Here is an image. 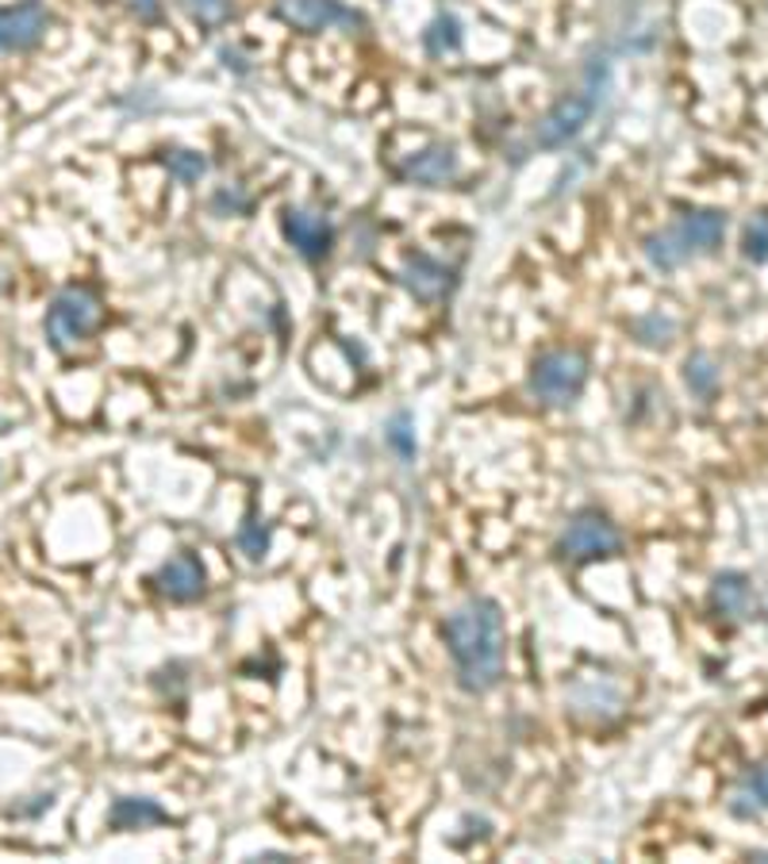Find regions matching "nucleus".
Here are the masks:
<instances>
[{
    "instance_id": "obj_1",
    "label": "nucleus",
    "mask_w": 768,
    "mask_h": 864,
    "mask_svg": "<svg viewBox=\"0 0 768 864\" xmlns=\"http://www.w3.org/2000/svg\"><path fill=\"white\" fill-rule=\"evenodd\" d=\"M446 645L457 669V684L473 695H484L504 676V615L488 595L465 600L446 619Z\"/></svg>"
},
{
    "instance_id": "obj_2",
    "label": "nucleus",
    "mask_w": 768,
    "mask_h": 864,
    "mask_svg": "<svg viewBox=\"0 0 768 864\" xmlns=\"http://www.w3.org/2000/svg\"><path fill=\"white\" fill-rule=\"evenodd\" d=\"M726 215L699 208V212H684L669 231L646 239V258L657 270H676V265L691 262V258L715 254L722 247Z\"/></svg>"
},
{
    "instance_id": "obj_3",
    "label": "nucleus",
    "mask_w": 768,
    "mask_h": 864,
    "mask_svg": "<svg viewBox=\"0 0 768 864\" xmlns=\"http://www.w3.org/2000/svg\"><path fill=\"white\" fill-rule=\"evenodd\" d=\"M100 319H104V308H100V297L93 289H81V284H70V289H62L54 300H50L47 308V339L50 346L58 350V354H65V350H73L81 339H89V334L100 326Z\"/></svg>"
},
{
    "instance_id": "obj_4",
    "label": "nucleus",
    "mask_w": 768,
    "mask_h": 864,
    "mask_svg": "<svg viewBox=\"0 0 768 864\" xmlns=\"http://www.w3.org/2000/svg\"><path fill=\"white\" fill-rule=\"evenodd\" d=\"M588 384V358L580 350H549L530 365L534 400L549 408H569Z\"/></svg>"
},
{
    "instance_id": "obj_5",
    "label": "nucleus",
    "mask_w": 768,
    "mask_h": 864,
    "mask_svg": "<svg viewBox=\"0 0 768 864\" xmlns=\"http://www.w3.org/2000/svg\"><path fill=\"white\" fill-rule=\"evenodd\" d=\"M604 86H607V66L592 62L588 73H584V92H569V97H562L546 112V120L538 123V147H562V142H569L576 131L588 123L592 108H596V97Z\"/></svg>"
},
{
    "instance_id": "obj_6",
    "label": "nucleus",
    "mask_w": 768,
    "mask_h": 864,
    "mask_svg": "<svg viewBox=\"0 0 768 864\" xmlns=\"http://www.w3.org/2000/svg\"><path fill=\"white\" fill-rule=\"evenodd\" d=\"M557 550H562V557H569V561L615 557V553L623 550V534L607 515L584 508L569 519V526H565V534H562V546Z\"/></svg>"
},
{
    "instance_id": "obj_7",
    "label": "nucleus",
    "mask_w": 768,
    "mask_h": 864,
    "mask_svg": "<svg viewBox=\"0 0 768 864\" xmlns=\"http://www.w3.org/2000/svg\"><path fill=\"white\" fill-rule=\"evenodd\" d=\"M50 28V12L43 0H20L0 8V54H20L39 47Z\"/></svg>"
},
{
    "instance_id": "obj_8",
    "label": "nucleus",
    "mask_w": 768,
    "mask_h": 864,
    "mask_svg": "<svg viewBox=\"0 0 768 864\" xmlns=\"http://www.w3.org/2000/svg\"><path fill=\"white\" fill-rule=\"evenodd\" d=\"M277 16L296 31H327V28H357V16L342 8L338 0H277Z\"/></svg>"
},
{
    "instance_id": "obj_9",
    "label": "nucleus",
    "mask_w": 768,
    "mask_h": 864,
    "mask_svg": "<svg viewBox=\"0 0 768 864\" xmlns=\"http://www.w3.org/2000/svg\"><path fill=\"white\" fill-rule=\"evenodd\" d=\"M158 592L165 595V600L173 603H192L204 595V565H200L192 553H178V557H170L162 569H158L154 576Z\"/></svg>"
},
{
    "instance_id": "obj_10",
    "label": "nucleus",
    "mask_w": 768,
    "mask_h": 864,
    "mask_svg": "<svg viewBox=\"0 0 768 864\" xmlns=\"http://www.w3.org/2000/svg\"><path fill=\"white\" fill-rule=\"evenodd\" d=\"M285 239L307 258V262H315V258H323L331 250V242H335V228L327 223V215L292 208V212H285Z\"/></svg>"
},
{
    "instance_id": "obj_11",
    "label": "nucleus",
    "mask_w": 768,
    "mask_h": 864,
    "mask_svg": "<svg viewBox=\"0 0 768 864\" xmlns=\"http://www.w3.org/2000/svg\"><path fill=\"white\" fill-rule=\"evenodd\" d=\"M569 703L576 715H592V719H612L623 711V687L612 676H584L580 684L569 692Z\"/></svg>"
},
{
    "instance_id": "obj_12",
    "label": "nucleus",
    "mask_w": 768,
    "mask_h": 864,
    "mask_svg": "<svg viewBox=\"0 0 768 864\" xmlns=\"http://www.w3.org/2000/svg\"><path fill=\"white\" fill-rule=\"evenodd\" d=\"M711 607L719 611L722 619H749L757 611V600H754V584H749L746 573H719L711 584Z\"/></svg>"
},
{
    "instance_id": "obj_13",
    "label": "nucleus",
    "mask_w": 768,
    "mask_h": 864,
    "mask_svg": "<svg viewBox=\"0 0 768 864\" xmlns=\"http://www.w3.org/2000/svg\"><path fill=\"white\" fill-rule=\"evenodd\" d=\"M404 284L420 300H442L449 292V284H454V273L427 254H412L404 265Z\"/></svg>"
},
{
    "instance_id": "obj_14",
    "label": "nucleus",
    "mask_w": 768,
    "mask_h": 864,
    "mask_svg": "<svg viewBox=\"0 0 768 864\" xmlns=\"http://www.w3.org/2000/svg\"><path fill=\"white\" fill-rule=\"evenodd\" d=\"M400 173H404L407 181H415V184L438 189V184L454 181L457 154H454V147H431V150H423V154H415L412 162H404V170H400Z\"/></svg>"
},
{
    "instance_id": "obj_15",
    "label": "nucleus",
    "mask_w": 768,
    "mask_h": 864,
    "mask_svg": "<svg viewBox=\"0 0 768 864\" xmlns=\"http://www.w3.org/2000/svg\"><path fill=\"white\" fill-rule=\"evenodd\" d=\"M108 822H112V830H143V826H154V822H165V811L158 807L154 800H135V795H123V800L112 803V811H108Z\"/></svg>"
},
{
    "instance_id": "obj_16",
    "label": "nucleus",
    "mask_w": 768,
    "mask_h": 864,
    "mask_svg": "<svg viewBox=\"0 0 768 864\" xmlns=\"http://www.w3.org/2000/svg\"><path fill=\"white\" fill-rule=\"evenodd\" d=\"M684 381H688V389L696 392V396H715V389H719V365L711 362L707 354H691L688 365H684Z\"/></svg>"
},
{
    "instance_id": "obj_17",
    "label": "nucleus",
    "mask_w": 768,
    "mask_h": 864,
    "mask_svg": "<svg viewBox=\"0 0 768 864\" xmlns=\"http://www.w3.org/2000/svg\"><path fill=\"white\" fill-rule=\"evenodd\" d=\"M673 319L665 315H646V319H634V339L641 342V346H654V350H665L673 342Z\"/></svg>"
},
{
    "instance_id": "obj_18",
    "label": "nucleus",
    "mask_w": 768,
    "mask_h": 864,
    "mask_svg": "<svg viewBox=\"0 0 768 864\" xmlns=\"http://www.w3.org/2000/svg\"><path fill=\"white\" fill-rule=\"evenodd\" d=\"M423 43H427L431 54H454V50L462 47V28H457L454 16H438V20L431 23Z\"/></svg>"
},
{
    "instance_id": "obj_19",
    "label": "nucleus",
    "mask_w": 768,
    "mask_h": 864,
    "mask_svg": "<svg viewBox=\"0 0 768 864\" xmlns=\"http://www.w3.org/2000/svg\"><path fill=\"white\" fill-rule=\"evenodd\" d=\"M741 254L749 262H768V212H757L754 220L746 223V234H741Z\"/></svg>"
},
{
    "instance_id": "obj_20",
    "label": "nucleus",
    "mask_w": 768,
    "mask_h": 864,
    "mask_svg": "<svg viewBox=\"0 0 768 864\" xmlns=\"http://www.w3.org/2000/svg\"><path fill=\"white\" fill-rule=\"evenodd\" d=\"M170 173L181 184H192V181H200L208 173V162L200 154H192V150H178V154L170 158Z\"/></svg>"
},
{
    "instance_id": "obj_21",
    "label": "nucleus",
    "mask_w": 768,
    "mask_h": 864,
    "mask_svg": "<svg viewBox=\"0 0 768 864\" xmlns=\"http://www.w3.org/2000/svg\"><path fill=\"white\" fill-rule=\"evenodd\" d=\"M189 12L196 16L200 23L215 28V23H223L231 16V0H189Z\"/></svg>"
},
{
    "instance_id": "obj_22",
    "label": "nucleus",
    "mask_w": 768,
    "mask_h": 864,
    "mask_svg": "<svg viewBox=\"0 0 768 864\" xmlns=\"http://www.w3.org/2000/svg\"><path fill=\"white\" fill-rule=\"evenodd\" d=\"M388 439H392V446H396L404 458H412V454H415V439H412V434H407V415H396V419H392Z\"/></svg>"
},
{
    "instance_id": "obj_23",
    "label": "nucleus",
    "mask_w": 768,
    "mask_h": 864,
    "mask_svg": "<svg viewBox=\"0 0 768 864\" xmlns=\"http://www.w3.org/2000/svg\"><path fill=\"white\" fill-rule=\"evenodd\" d=\"M746 792L757 800V807H768V761H765V765L754 768V776H749Z\"/></svg>"
},
{
    "instance_id": "obj_24",
    "label": "nucleus",
    "mask_w": 768,
    "mask_h": 864,
    "mask_svg": "<svg viewBox=\"0 0 768 864\" xmlns=\"http://www.w3.org/2000/svg\"><path fill=\"white\" fill-rule=\"evenodd\" d=\"M239 546L250 553V557H262L265 546H270V539H265V531L257 534V526H246V531L239 534Z\"/></svg>"
},
{
    "instance_id": "obj_25",
    "label": "nucleus",
    "mask_w": 768,
    "mask_h": 864,
    "mask_svg": "<svg viewBox=\"0 0 768 864\" xmlns=\"http://www.w3.org/2000/svg\"><path fill=\"white\" fill-rule=\"evenodd\" d=\"M135 12H139V16H154L158 8H154V0H139V4H135Z\"/></svg>"
}]
</instances>
